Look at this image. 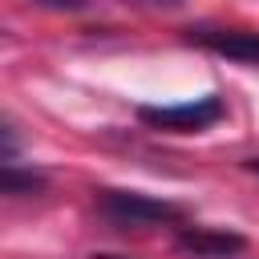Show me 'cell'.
Listing matches in <instances>:
<instances>
[{
	"label": "cell",
	"mask_w": 259,
	"mask_h": 259,
	"mask_svg": "<svg viewBox=\"0 0 259 259\" xmlns=\"http://www.w3.org/2000/svg\"><path fill=\"white\" fill-rule=\"evenodd\" d=\"M20 150H24V138H20V130H16L8 117H0V162H12V158H20Z\"/></svg>",
	"instance_id": "6"
},
{
	"label": "cell",
	"mask_w": 259,
	"mask_h": 259,
	"mask_svg": "<svg viewBox=\"0 0 259 259\" xmlns=\"http://www.w3.org/2000/svg\"><path fill=\"white\" fill-rule=\"evenodd\" d=\"M186 40L198 45V49H210L227 61L259 65V32H247V28H190Z\"/></svg>",
	"instance_id": "3"
},
{
	"label": "cell",
	"mask_w": 259,
	"mask_h": 259,
	"mask_svg": "<svg viewBox=\"0 0 259 259\" xmlns=\"http://www.w3.org/2000/svg\"><path fill=\"white\" fill-rule=\"evenodd\" d=\"M36 4H49V8H61V12H81L85 0H36Z\"/></svg>",
	"instance_id": "7"
},
{
	"label": "cell",
	"mask_w": 259,
	"mask_h": 259,
	"mask_svg": "<svg viewBox=\"0 0 259 259\" xmlns=\"http://www.w3.org/2000/svg\"><path fill=\"white\" fill-rule=\"evenodd\" d=\"M227 117V101L219 93H202L190 101H174V105H142L138 121L150 130H166V134H202L210 125H219Z\"/></svg>",
	"instance_id": "1"
},
{
	"label": "cell",
	"mask_w": 259,
	"mask_h": 259,
	"mask_svg": "<svg viewBox=\"0 0 259 259\" xmlns=\"http://www.w3.org/2000/svg\"><path fill=\"white\" fill-rule=\"evenodd\" d=\"M247 170H255V174H259V158H247Z\"/></svg>",
	"instance_id": "9"
},
{
	"label": "cell",
	"mask_w": 259,
	"mask_h": 259,
	"mask_svg": "<svg viewBox=\"0 0 259 259\" xmlns=\"http://www.w3.org/2000/svg\"><path fill=\"white\" fill-rule=\"evenodd\" d=\"M97 210L121 227H158V223H182L186 219V210L178 202L154 198L142 190H97Z\"/></svg>",
	"instance_id": "2"
},
{
	"label": "cell",
	"mask_w": 259,
	"mask_h": 259,
	"mask_svg": "<svg viewBox=\"0 0 259 259\" xmlns=\"http://www.w3.org/2000/svg\"><path fill=\"white\" fill-rule=\"evenodd\" d=\"M138 4H162V8H182L186 0H138Z\"/></svg>",
	"instance_id": "8"
},
{
	"label": "cell",
	"mask_w": 259,
	"mask_h": 259,
	"mask_svg": "<svg viewBox=\"0 0 259 259\" xmlns=\"http://www.w3.org/2000/svg\"><path fill=\"white\" fill-rule=\"evenodd\" d=\"M178 247L198 255V259H231V255H239L247 247V239L235 235V231H214V227H182Z\"/></svg>",
	"instance_id": "4"
},
{
	"label": "cell",
	"mask_w": 259,
	"mask_h": 259,
	"mask_svg": "<svg viewBox=\"0 0 259 259\" xmlns=\"http://www.w3.org/2000/svg\"><path fill=\"white\" fill-rule=\"evenodd\" d=\"M49 186V174L20 162H0V194H40Z\"/></svg>",
	"instance_id": "5"
}]
</instances>
